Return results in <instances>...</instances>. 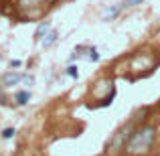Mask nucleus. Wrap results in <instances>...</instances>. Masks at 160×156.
<instances>
[{"instance_id":"f257e3e1","label":"nucleus","mask_w":160,"mask_h":156,"mask_svg":"<svg viewBox=\"0 0 160 156\" xmlns=\"http://www.w3.org/2000/svg\"><path fill=\"white\" fill-rule=\"evenodd\" d=\"M154 140H156V128H154V126H150V124L136 126L134 132L130 134L124 150H126V154H130V156L148 154L150 148L154 146Z\"/></svg>"},{"instance_id":"f03ea898","label":"nucleus","mask_w":160,"mask_h":156,"mask_svg":"<svg viewBox=\"0 0 160 156\" xmlns=\"http://www.w3.org/2000/svg\"><path fill=\"white\" fill-rule=\"evenodd\" d=\"M24 77H27V75H22V73H14V71H8V73H4V75H2V83H4L6 87H12V85H16V83L24 81Z\"/></svg>"},{"instance_id":"7ed1b4c3","label":"nucleus","mask_w":160,"mask_h":156,"mask_svg":"<svg viewBox=\"0 0 160 156\" xmlns=\"http://www.w3.org/2000/svg\"><path fill=\"white\" fill-rule=\"evenodd\" d=\"M124 8V4H116V6H112V8H108L106 12H103V20H112V18H116L118 14H120V10Z\"/></svg>"},{"instance_id":"20e7f679","label":"nucleus","mask_w":160,"mask_h":156,"mask_svg":"<svg viewBox=\"0 0 160 156\" xmlns=\"http://www.w3.org/2000/svg\"><path fill=\"white\" fill-rule=\"evenodd\" d=\"M57 37H59V35H57L55 31H49L47 35H45V39H41V45H43L45 49H49V47L55 43V41H57Z\"/></svg>"},{"instance_id":"39448f33","label":"nucleus","mask_w":160,"mask_h":156,"mask_svg":"<svg viewBox=\"0 0 160 156\" xmlns=\"http://www.w3.org/2000/svg\"><path fill=\"white\" fill-rule=\"evenodd\" d=\"M14 99H16L18 105H24V103H28V99H31V93H28V91H18V93L14 95Z\"/></svg>"},{"instance_id":"423d86ee","label":"nucleus","mask_w":160,"mask_h":156,"mask_svg":"<svg viewBox=\"0 0 160 156\" xmlns=\"http://www.w3.org/2000/svg\"><path fill=\"white\" fill-rule=\"evenodd\" d=\"M47 31H49V23H47V20H43V23L37 27L35 37H37V39H43V35H47Z\"/></svg>"},{"instance_id":"0eeeda50","label":"nucleus","mask_w":160,"mask_h":156,"mask_svg":"<svg viewBox=\"0 0 160 156\" xmlns=\"http://www.w3.org/2000/svg\"><path fill=\"white\" fill-rule=\"evenodd\" d=\"M47 0H20V6L22 8H31V6H37V4H43Z\"/></svg>"},{"instance_id":"6e6552de","label":"nucleus","mask_w":160,"mask_h":156,"mask_svg":"<svg viewBox=\"0 0 160 156\" xmlns=\"http://www.w3.org/2000/svg\"><path fill=\"white\" fill-rule=\"evenodd\" d=\"M67 75H69V77H73V79H77L79 77L77 67H75V65H69V67H67Z\"/></svg>"},{"instance_id":"1a4fd4ad","label":"nucleus","mask_w":160,"mask_h":156,"mask_svg":"<svg viewBox=\"0 0 160 156\" xmlns=\"http://www.w3.org/2000/svg\"><path fill=\"white\" fill-rule=\"evenodd\" d=\"M89 61H99V53H98V49H89Z\"/></svg>"},{"instance_id":"9d476101","label":"nucleus","mask_w":160,"mask_h":156,"mask_svg":"<svg viewBox=\"0 0 160 156\" xmlns=\"http://www.w3.org/2000/svg\"><path fill=\"white\" fill-rule=\"evenodd\" d=\"M12 136H14V128H6L2 132V138H6V140H8V138H12Z\"/></svg>"},{"instance_id":"9b49d317","label":"nucleus","mask_w":160,"mask_h":156,"mask_svg":"<svg viewBox=\"0 0 160 156\" xmlns=\"http://www.w3.org/2000/svg\"><path fill=\"white\" fill-rule=\"evenodd\" d=\"M144 0H126L124 2V6H136V4H142Z\"/></svg>"},{"instance_id":"f8f14e48","label":"nucleus","mask_w":160,"mask_h":156,"mask_svg":"<svg viewBox=\"0 0 160 156\" xmlns=\"http://www.w3.org/2000/svg\"><path fill=\"white\" fill-rule=\"evenodd\" d=\"M10 67H20V61H10Z\"/></svg>"}]
</instances>
